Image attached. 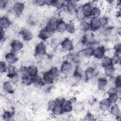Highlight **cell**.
<instances>
[{"mask_svg": "<svg viewBox=\"0 0 121 121\" xmlns=\"http://www.w3.org/2000/svg\"><path fill=\"white\" fill-rule=\"evenodd\" d=\"M79 42L83 45L84 47L86 46H91L94 47V45L97 43V41L94 33L89 31L84 34Z\"/></svg>", "mask_w": 121, "mask_h": 121, "instance_id": "1", "label": "cell"}, {"mask_svg": "<svg viewBox=\"0 0 121 121\" xmlns=\"http://www.w3.org/2000/svg\"><path fill=\"white\" fill-rule=\"evenodd\" d=\"M67 57H67L66 60L70 61L74 66L81 65L82 62L83 57L79 52L70 53L68 55Z\"/></svg>", "mask_w": 121, "mask_h": 121, "instance_id": "2", "label": "cell"}, {"mask_svg": "<svg viewBox=\"0 0 121 121\" xmlns=\"http://www.w3.org/2000/svg\"><path fill=\"white\" fill-rule=\"evenodd\" d=\"M96 84L99 91L102 92H105L110 86V80L104 76L99 77L96 79Z\"/></svg>", "mask_w": 121, "mask_h": 121, "instance_id": "3", "label": "cell"}, {"mask_svg": "<svg viewBox=\"0 0 121 121\" xmlns=\"http://www.w3.org/2000/svg\"><path fill=\"white\" fill-rule=\"evenodd\" d=\"M18 73L20 77L22 82L26 85H30L31 83V77L29 75L27 70V67L26 66H22L18 69Z\"/></svg>", "mask_w": 121, "mask_h": 121, "instance_id": "4", "label": "cell"}, {"mask_svg": "<svg viewBox=\"0 0 121 121\" xmlns=\"http://www.w3.org/2000/svg\"><path fill=\"white\" fill-rule=\"evenodd\" d=\"M60 46L63 51L67 52L72 51L75 48L73 41L69 37H66L63 39L60 42Z\"/></svg>", "mask_w": 121, "mask_h": 121, "instance_id": "5", "label": "cell"}, {"mask_svg": "<svg viewBox=\"0 0 121 121\" xmlns=\"http://www.w3.org/2000/svg\"><path fill=\"white\" fill-rule=\"evenodd\" d=\"M74 67V66L70 61L67 60H64L61 63L60 67L61 74L64 75H68L69 74L72 72Z\"/></svg>", "mask_w": 121, "mask_h": 121, "instance_id": "6", "label": "cell"}, {"mask_svg": "<svg viewBox=\"0 0 121 121\" xmlns=\"http://www.w3.org/2000/svg\"><path fill=\"white\" fill-rule=\"evenodd\" d=\"M47 46L44 42L38 43L35 48V54L39 57L45 56L47 53Z\"/></svg>", "mask_w": 121, "mask_h": 121, "instance_id": "7", "label": "cell"}, {"mask_svg": "<svg viewBox=\"0 0 121 121\" xmlns=\"http://www.w3.org/2000/svg\"><path fill=\"white\" fill-rule=\"evenodd\" d=\"M106 48L103 45H99L94 47L93 57L96 60H100L106 55Z\"/></svg>", "mask_w": 121, "mask_h": 121, "instance_id": "8", "label": "cell"}, {"mask_svg": "<svg viewBox=\"0 0 121 121\" xmlns=\"http://www.w3.org/2000/svg\"><path fill=\"white\" fill-rule=\"evenodd\" d=\"M25 8V4L22 1H15L11 8V11L17 17H19L23 14Z\"/></svg>", "mask_w": 121, "mask_h": 121, "instance_id": "9", "label": "cell"}, {"mask_svg": "<svg viewBox=\"0 0 121 121\" xmlns=\"http://www.w3.org/2000/svg\"><path fill=\"white\" fill-rule=\"evenodd\" d=\"M58 20V18L56 17H51L49 18L45 23L44 28L51 35L54 34L56 32V25Z\"/></svg>", "mask_w": 121, "mask_h": 121, "instance_id": "10", "label": "cell"}, {"mask_svg": "<svg viewBox=\"0 0 121 121\" xmlns=\"http://www.w3.org/2000/svg\"><path fill=\"white\" fill-rule=\"evenodd\" d=\"M10 51L15 53H17L21 51L24 48V43L19 39H14L10 43Z\"/></svg>", "mask_w": 121, "mask_h": 121, "instance_id": "11", "label": "cell"}, {"mask_svg": "<svg viewBox=\"0 0 121 121\" xmlns=\"http://www.w3.org/2000/svg\"><path fill=\"white\" fill-rule=\"evenodd\" d=\"M109 111L110 114L114 117L116 120L120 121L121 119V111L120 106L118 103L112 104Z\"/></svg>", "mask_w": 121, "mask_h": 121, "instance_id": "12", "label": "cell"}, {"mask_svg": "<svg viewBox=\"0 0 121 121\" xmlns=\"http://www.w3.org/2000/svg\"><path fill=\"white\" fill-rule=\"evenodd\" d=\"M20 35L24 41L29 42L34 38L32 32L27 27L22 28L19 31Z\"/></svg>", "mask_w": 121, "mask_h": 121, "instance_id": "13", "label": "cell"}, {"mask_svg": "<svg viewBox=\"0 0 121 121\" xmlns=\"http://www.w3.org/2000/svg\"><path fill=\"white\" fill-rule=\"evenodd\" d=\"M78 6L77 2L73 0L65 1L64 9L69 14H74Z\"/></svg>", "mask_w": 121, "mask_h": 121, "instance_id": "14", "label": "cell"}, {"mask_svg": "<svg viewBox=\"0 0 121 121\" xmlns=\"http://www.w3.org/2000/svg\"><path fill=\"white\" fill-rule=\"evenodd\" d=\"M88 22L91 32H96L101 27L99 17H91Z\"/></svg>", "mask_w": 121, "mask_h": 121, "instance_id": "15", "label": "cell"}, {"mask_svg": "<svg viewBox=\"0 0 121 121\" xmlns=\"http://www.w3.org/2000/svg\"><path fill=\"white\" fill-rule=\"evenodd\" d=\"M84 70L81 65H78L74 67L72 71V76L76 79H82L85 78Z\"/></svg>", "mask_w": 121, "mask_h": 121, "instance_id": "16", "label": "cell"}, {"mask_svg": "<svg viewBox=\"0 0 121 121\" xmlns=\"http://www.w3.org/2000/svg\"><path fill=\"white\" fill-rule=\"evenodd\" d=\"M4 60L8 64H15L18 61V57L17 53L10 51L5 53L4 57Z\"/></svg>", "mask_w": 121, "mask_h": 121, "instance_id": "17", "label": "cell"}, {"mask_svg": "<svg viewBox=\"0 0 121 121\" xmlns=\"http://www.w3.org/2000/svg\"><path fill=\"white\" fill-rule=\"evenodd\" d=\"M103 69L104 76L105 78L110 80L112 79L115 77L116 69L113 65L105 67Z\"/></svg>", "mask_w": 121, "mask_h": 121, "instance_id": "18", "label": "cell"}, {"mask_svg": "<svg viewBox=\"0 0 121 121\" xmlns=\"http://www.w3.org/2000/svg\"><path fill=\"white\" fill-rule=\"evenodd\" d=\"M84 73L85 78L86 79H91L97 75V71L95 67L90 65L85 69Z\"/></svg>", "mask_w": 121, "mask_h": 121, "instance_id": "19", "label": "cell"}, {"mask_svg": "<svg viewBox=\"0 0 121 121\" xmlns=\"http://www.w3.org/2000/svg\"><path fill=\"white\" fill-rule=\"evenodd\" d=\"M13 84L9 80L4 81L2 84L3 91L8 94H13L15 91Z\"/></svg>", "mask_w": 121, "mask_h": 121, "instance_id": "20", "label": "cell"}, {"mask_svg": "<svg viewBox=\"0 0 121 121\" xmlns=\"http://www.w3.org/2000/svg\"><path fill=\"white\" fill-rule=\"evenodd\" d=\"M12 25V21L10 18L6 15L1 17L0 19V29L6 30L9 28Z\"/></svg>", "mask_w": 121, "mask_h": 121, "instance_id": "21", "label": "cell"}, {"mask_svg": "<svg viewBox=\"0 0 121 121\" xmlns=\"http://www.w3.org/2000/svg\"><path fill=\"white\" fill-rule=\"evenodd\" d=\"M80 6L86 18L91 17V12L93 6L92 2H86Z\"/></svg>", "mask_w": 121, "mask_h": 121, "instance_id": "22", "label": "cell"}, {"mask_svg": "<svg viewBox=\"0 0 121 121\" xmlns=\"http://www.w3.org/2000/svg\"><path fill=\"white\" fill-rule=\"evenodd\" d=\"M111 105L108 98L107 97L104 98L101 100L98 103L99 109L103 112L109 111Z\"/></svg>", "mask_w": 121, "mask_h": 121, "instance_id": "23", "label": "cell"}, {"mask_svg": "<svg viewBox=\"0 0 121 121\" xmlns=\"http://www.w3.org/2000/svg\"><path fill=\"white\" fill-rule=\"evenodd\" d=\"M94 47L91 46H86L84 47L79 52L83 57L90 58L93 56Z\"/></svg>", "mask_w": 121, "mask_h": 121, "instance_id": "24", "label": "cell"}, {"mask_svg": "<svg viewBox=\"0 0 121 121\" xmlns=\"http://www.w3.org/2000/svg\"><path fill=\"white\" fill-rule=\"evenodd\" d=\"M62 108L64 113H68L71 112L74 109L73 103L70 100L65 99L61 104Z\"/></svg>", "mask_w": 121, "mask_h": 121, "instance_id": "25", "label": "cell"}, {"mask_svg": "<svg viewBox=\"0 0 121 121\" xmlns=\"http://www.w3.org/2000/svg\"><path fill=\"white\" fill-rule=\"evenodd\" d=\"M78 28L79 31L83 34L90 31L89 22L86 19L79 21Z\"/></svg>", "mask_w": 121, "mask_h": 121, "instance_id": "26", "label": "cell"}, {"mask_svg": "<svg viewBox=\"0 0 121 121\" xmlns=\"http://www.w3.org/2000/svg\"><path fill=\"white\" fill-rule=\"evenodd\" d=\"M51 36L52 35L50 33L46 30L44 27L41 29L38 33V38L43 42L47 41L51 37Z\"/></svg>", "mask_w": 121, "mask_h": 121, "instance_id": "27", "label": "cell"}, {"mask_svg": "<svg viewBox=\"0 0 121 121\" xmlns=\"http://www.w3.org/2000/svg\"><path fill=\"white\" fill-rule=\"evenodd\" d=\"M42 77L44 83L52 85L55 82V79L50 74L48 70L43 72Z\"/></svg>", "mask_w": 121, "mask_h": 121, "instance_id": "28", "label": "cell"}, {"mask_svg": "<svg viewBox=\"0 0 121 121\" xmlns=\"http://www.w3.org/2000/svg\"><path fill=\"white\" fill-rule=\"evenodd\" d=\"M67 23L62 19H58L56 25V31L59 33L66 32Z\"/></svg>", "mask_w": 121, "mask_h": 121, "instance_id": "29", "label": "cell"}, {"mask_svg": "<svg viewBox=\"0 0 121 121\" xmlns=\"http://www.w3.org/2000/svg\"><path fill=\"white\" fill-rule=\"evenodd\" d=\"M65 1L61 0H49L48 5H51L57 10H61L64 9Z\"/></svg>", "mask_w": 121, "mask_h": 121, "instance_id": "30", "label": "cell"}, {"mask_svg": "<svg viewBox=\"0 0 121 121\" xmlns=\"http://www.w3.org/2000/svg\"><path fill=\"white\" fill-rule=\"evenodd\" d=\"M100 65L103 68L112 65L113 64L111 57L108 55L104 56L100 60Z\"/></svg>", "mask_w": 121, "mask_h": 121, "instance_id": "31", "label": "cell"}, {"mask_svg": "<svg viewBox=\"0 0 121 121\" xmlns=\"http://www.w3.org/2000/svg\"><path fill=\"white\" fill-rule=\"evenodd\" d=\"M30 80L31 84L37 86H40L43 83L42 76L39 74L31 77Z\"/></svg>", "mask_w": 121, "mask_h": 121, "instance_id": "32", "label": "cell"}, {"mask_svg": "<svg viewBox=\"0 0 121 121\" xmlns=\"http://www.w3.org/2000/svg\"><path fill=\"white\" fill-rule=\"evenodd\" d=\"M105 93L107 95H113V94H118L121 96V88L118 89L113 85L110 86L105 91Z\"/></svg>", "mask_w": 121, "mask_h": 121, "instance_id": "33", "label": "cell"}, {"mask_svg": "<svg viewBox=\"0 0 121 121\" xmlns=\"http://www.w3.org/2000/svg\"><path fill=\"white\" fill-rule=\"evenodd\" d=\"M98 33L99 36L102 38H106L109 36V26H107L101 27L96 32Z\"/></svg>", "mask_w": 121, "mask_h": 121, "instance_id": "34", "label": "cell"}, {"mask_svg": "<svg viewBox=\"0 0 121 121\" xmlns=\"http://www.w3.org/2000/svg\"><path fill=\"white\" fill-rule=\"evenodd\" d=\"M18 73V69L15 64H9L6 75L8 78Z\"/></svg>", "mask_w": 121, "mask_h": 121, "instance_id": "35", "label": "cell"}, {"mask_svg": "<svg viewBox=\"0 0 121 121\" xmlns=\"http://www.w3.org/2000/svg\"><path fill=\"white\" fill-rule=\"evenodd\" d=\"M101 14L102 10L97 5H93L91 12V17H99L101 16Z\"/></svg>", "mask_w": 121, "mask_h": 121, "instance_id": "36", "label": "cell"}, {"mask_svg": "<svg viewBox=\"0 0 121 121\" xmlns=\"http://www.w3.org/2000/svg\"><path fill=\"white\" fill-rule=\"evenodd\" d=\"M74 15L75 16V17H76V19L78 21H80L85 20L86 18L85 17V16L82 11L81 6H78Z\"/></svg>", "mask_w": 121, "mask_h": 121, "instance_id": "37", "label": "cell"}, {"mask_svg": "<svg viewBox=\"0 0 121 121\" xmlns=\"http://www.w3.org/2000/svg\"><path fill=\"white\" fill-rule=\"evenodd\" d=\"M48 71L50 74L56 79L58 78L61 75L60 68L56 66H52L50 68Z\"/></svg>", "mask_w": 121, "mask_h": 121, "instance_id": "38", "label": "cell"}, {"mask_svg": "<svg viewBox=\"0 0 121 121\" xmlns=\"http://www.w3.org/2000/svg\"><path fill=\"white\" fill-rule=\"evenodd\" d=\"M27 67V70L30 76L31 77L36 76L38 74L39 70L38 67L35 65H30Z\"/></svg>", "mask_w": 121, "mask_h": 121, "instance_id": "39", "label": "cell"}, {"mask_svg": "<svg viewBox=\"0 0 121 121\" xmlns=\"http://www.w3.org/2000/svg\"><path fill=\"white\" fill-rule=\"evenodd\" d=\"M120 33V29L116 26H109V36L112 37H117Z\"/></svg>", "mask_w": 121, "mask_h": 121, "instance_id": "40", "label": "cell"}, {"mask_svg": "<svg viewBox=\"0 0 121 121\" xmlns=\"http://www.w3.org/2000/svg\"><path fill=\"white\" fill-rule=\"evenodd\" d=\"M76 31V27L74 23L70 22L67 23L66 32L70 34H73L75 33Z\"/></svg>", "mask_w": 121, "mask_h": 121, "instance_id": "41", "label": "cell"}, {"mask_svg": "<svg viewBox=\"0 0 121 121\" xmlns=\"http://www.w3.org/2000/svg\"><path fill=\"white\" fill-rule=\"evenodd\" d=\"M51 112L53 115L54 116H60L64 113L61 105L59 104L57 105V106L52 110Z\"/></svg>", "mask_w": 121, "mask_h": 121, "instance_id": "42", "label": "cell"}, {"mask_svg": "<svg viewBox=\"0 0 121 121\" xmlns=\"http://www.w3.org/2000/svg\"><path fill=\"white\" fill-rule=\"evenodd\" d=\"M1 117L4 121H11L13 120V113L12 112L9 111H4L2 113Z\"/></svg>", "mask_w": 121, "mask_h": 121, "instance_id": "43", "label": "cell"}, {"mask_svg": "<svg viewBox=\"0 0 121 121\" xmlns=\"http://www.w3.org/2000/svg\"><path fill=\"white\" fill-rule=\"evenodd\" d=\"M107 98H108L111 104H112L118 103L120 100V95H119L118 94H113L107 95Z\"/></svg>", "mask_w": 121, "mask_h": 121, "instance_id": "44", "label": "cell"}, {"mask_svg": "<svg viewBox=\"0 0 121 121\" xmlns=\"http://www.w3.org/2000/svg\"><path fill=\"white\" fill-rule=\"evenodd\" d=\"M112 64L113 65H120L121 62V57L120 54L114 53V54L111 57Z\"/></svg>", "mask_w": 121, "mask_h": 121, "instance_id": "45", "label": "cell"}, {"mask_svg": "<svg viewBox=\"0 0 121 121\" xmlns=\"http://www.w3.org/2000/svg\"><path fill=\"white\" fill-rule=\"evenodd\" d=\"M113 79V85L118 89L121 88V75H117L115 76Z\"/></svg>", "mask_w": 121, "mask_h": 121, "instance_id": "46", "label": "cell"}, {"mask_svg": "<svg viewBox=\"0 0 121 121\" xmlns=\"http://www.w3.org/2000/svg\"><path fill=\"white\" fill-rule=\"evenodd\" d=\"M101 27L109 26L110 19L109 17L106 16H101L99 17Z\"/></svg>", "mask_w": 121, "mask_h": 121, "instance_id": "47", "label": "cell"}, {"mask_svg": "<svg viewBox=\"0 0 121 121\" xmlns=\"http://www.w3.org/2000/svg\"><path fill=\"white\" fill-rule=\"evenodd\" d=\"M9 64L5 60H1L0 62V72L1 74H6L8 70Z\"/></svg>", "mask_w": 121, "mask_h": 121, "instance_id": "48", "label": "cell"}, {"mask_svg": "<svg viewBox=\"0 0 121 121\" xmlns=\"http://www.w3.org/2000/svg\"><path fill=\"white\" fill-rule=\"evenodd\" d=\"M50 46L53 49H55L58 46H59V45H60V43L61 41H60L59 40V39H58L57 38H53L50 41Z\"/></svg>", "mask_w": 121, "mask_h": 121, "instance_id": "49", "label": "cell"}, {"mask_svg": "<svg viewBox=\"0 0 121 121\" xmlns=\"http://www.w3.org/2000/svg\"><path fill=\"white\" fill-rule=\"evenodd\" d=\"M57 104H58L56 99H52L49 100L47 104V107L48 110L52 112V110L57 106Z\"/></svg>", "mask_w": 121, "mask_h": 121, "instance_id": "50", "label": "cell"}, {"mask_svg": "<svg viewBox=\"0 0 121 121\" xmlns=\"http://www.w3.org/2000/svg\"><path fill=\"white\" fill-rule=\"evenodd\" d=\"M8 78L13 84L17 83L19 81L20 79H21L18 73L9 77V78Z\"/></svg>", "mask_w": 121, "mask_h": 121, "instance_id": "51", "label": "cell"}, {"mask_svg": "<svg viewBox=\"0 0 121 121\" xmlns=\"http://www.w3.org/2000/svg\"><path fill=\"white\" fill-rule=\"evenodd\" d=\"M27 23L29 26H34L37 24L36 18L35 16L31 15L28 17L27 20Z\"/></svg>", "mask_w": 121, "mask_h": 121, "instance_id": "52", "label": "cell"}, {"mask_svg": "<svg viewBox=\"0 0 121 121\" xmlns=\"http://www.w3.org/2000/svg\"><path fill=\"white\" fill-rule=\"evenodd\" d=\"M49 0H36L33 1L34 4L38 6V7H43L45 5H48Z\"/></svg>", "mask_w": 121, "mask_h": 121, "instance_id": "53", "label": "cell"}, {"mask_svg": "<svg viewBox=\"0 0 121 121\" xmlns=\"http://www.w3.org/2000/svg\"><path fill=\"white\" fill-rule=\"evenodd\" d=\"M114 53L120 54L121 52V43L120 42H116L113 46Z\"/></svg>", "mask_w": 121, "mask_h": 121, "instance_id": "54", "label": "cell"}, {"mask_svg": "<svg viewBox=\"0 0 121 121\" xmlns=\"http://www.w3.org/2000/svg\"><path fill=\"white\" fill-rule=\"evenodd\" d=\"M52 86V85H50V84H48L43 83L40 87H41V89L43 91L45 92H49L50 91H51Z\"/></svg>", "mask_w": 121, "mask_h": 121, "instance_id": "55", "label": "cell"}, {"mask_svg": "<svg viewBox=\"0 0 121 121\" xmlns=\"http://www.w3.org/2000/svg\"><path fill=\"white\" fill-rule=\"evenodd\" d=\"M8 7V1L6 0H0V9L1 10H4Z\"/></svg>", "mask_w": 121, "mask_h": 121, "instance_id": "56", "label": "cell"}, {"mask_svg": "<svg viewBox=\"0 0 121 121\" xmlns=\"http://www.w3.org/2000/svg\"><path fill=\"white\" fill-rule=\"evenodd\" d=\"M0 42L2 43L4 42L6 39V34L5 30L0 29Z\"/></svg>", "mask_w": 121, "mask_h": 121, "instance_id": "57", "label": "cell"}, {"mask_svg": "<svg viewBox=\"0 0 121 121\" xmlns=\"http://www.w3.org/2000/svg\"><path fill=\"white\" fill-rule=\"evenodd\" d=\"M94 115L91 112H87L84 116V120L86 121H93L95 120Z\"/></svg>", "mask_w": 121, "mask_h": 121, "instance_id": "58", "label": "cell"}]
</instances>
